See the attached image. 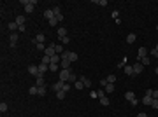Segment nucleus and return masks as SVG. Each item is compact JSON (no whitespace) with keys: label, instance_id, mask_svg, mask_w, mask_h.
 Returning <instances> with one entry per match:
<instances>
[{"label":"nucleus","instance_id":"nucleus-1","mask_svg":"<svg viewBox=\"0 0 158 117\" xmlns=\"http://www.w3.org/2000/svg\"><path fill=\"white\" fill-rule=\"evenodd\" d=\"M74 72L70 70V68H67V70H60V80H63V82H69V79L72 75Z\"/></svg>","mask_w":158,"mask_h":117},{"label":"nucleus","instance_id":"nucleus-2","mask_svg":"<svg viewBox=\"0 0 158 117\" xmlns=\"http://www.w3.org/2000/svg\"><path fill=\"white\" fill-rule=\"evenodd\" d=\"M35 4H37V0H28V4L25 5V12H34V9H35Z\"/></svg>","mask_w":158,"mask_h":117},{"label":"nucleus","instance_id":"nucleus-3","mask_svg":"<svg viewBox=\"0 0 158 117\" xmlns=\"http://www.w3.org/2000/svg\"><path fill=\"white\" fill-rule=\"evenodd\" d=\"M134 67V75H139V74H142V70H144V65L142 63H135V65H132Z\"/></svg>","mask_w":158,"mask_h":117},{"label":"nucleus","instance_id":"nucleus-4","mask_svg":"<svg viewBox=\"0 0 158 117\" xmlns=\"http://www.w3.org/2000/svg\"><path fill=\"white\" fill-rule=\"evenodd\" d=\"M44 54H46V56H49V58H53V56L56 54V51H55V44H51L49 47H46V51H44Z\"/></svg>","mask_w":158,"mask_h":117},{"label":"nucleus","instance_id":"nucleus-5","mask_svg":"<svg viewBox=\"0 0 158 117\" xmlns=\"http://www.w3.org/2000/svg\"><path fill=\"white\" fill-rule=\"evenodd\" d=\"M148 56V49L146 47H139V52H137V61H141L142 58Z\"/></svg>","mask_w":158,"mask_h":117},{"label":"nucleus","instance_id":"nucleus-6","mask_svg":"<svg viewBox=\"0 0 158 117\" xmlns=\"http://www.w3.org/2000/svg\"><path fill=\"white\" fill-rule=\"evenodd\" d=\"M63 86H65V82H63V80H58V82H55V84H53V91H55V93H58V91H62V89H63Z\"/></svg>","mask_w":158,"mask_h":117},{"label":"nucleus","instance_id":"nucleus-7","mask_svg":"<svg viewBox=\"0 0 158 117\" xmlns=\"http://www.w3.org/2000/svg\"><path fill=\"white\" fill-rule=\"evenodd\" d=\"M9 44H11V47H16V44H18V33H11L9 35Z\"/></svg>","mask_w":158,"mask_h":117},{"label":"nucleus","instance_id":"nucleus-8","mask_svg":"<svg viewBox=\"0 0 158 117\" xmlns=\"http://www.w3.org/2000/svg\"><path fill=\"white\" fill-rule=\"evenodd\" d=\"M28 72H30L32 75L39 77V65H30V67H28Z\"/></svg>","mask_w":158,"mask_h":117},{"label":"nucleus","instance_id":"nucleus-9","mask_svg":"<svg viewBox=\"0 0 158 117\" xmlns=\"http://www.w3.org/2000/svg\"><path fill=\"white\" fill-rule=\"evenodd\" d=\"M46 70H49V65H44V63H39V77H44Z\"/></svg>","mask_w":158,"mask_h":117},{"label":"nucleus","instance_id":"nucleus-10","mask_svg":"<svg viewBox=\"0 0 158 117\" xmlns=\"http://www.w3.org/2000/svg\"><path fill=\"white\" fill-rule=\"evenodd\" d=\"M53 12H55V18L58 19V21H62L63 19V16H62V11H60V7L56 5V7H53Z\"/></svg>","mask_w":158,"mask_h":117},{"label":"nucleus","instance_id":"nucleus-11","mask_svg":"<svg viewBox=\"0 0 158 117\" xmlns=\"http://www.w3.org/2000/svg\"><path fill=\"white\" fill-rule=\"evenodd\" d=\"M44 39H46L44 33H37V37L32 40V44H37V42H39V44H44Z\"/></svg>","mask_w":158,"mask_h":117},{"label":"nucleus","instance_id":"nucleus-12","mask_svg":"<svg viewBox=\"0 0 158 117\" xmlns=\"http://www.w3.org/2000/svg\"><path fill=\"white\" fill-rule=\"evenodd\" d=\"M79 80L84 84V87H90V86H91V80H90L88 77H84V75H79Z\"/></svg>","mask_w":158,"mask_h":117},{"label":"nucleus","instance_id":"nucleus-13","mask_svg":"<svg viewBox=\"0 0 158 117\" xmlns=\"http://www.w3.org/2000/svg\"><path fill=\"white\" fill-rule=\"evenodd\" d=\"M44 18H46V19H53V18H55L53 9H46V11H44Z\"/></svg>","mask_w":158,"mask_h":117},{"label":"nucleus","instance_id":"nucleus-14","mask_svg":"<svg viewBox=\"0 0 158 117\" xmlns=\"http://www.w3.org/2000/svg\"><path fill=\"white\" fill-rule=\"evenodd\" d=\"M70 60H62L60 61V65H62V70H67V68H70Z\"/></svg>","mask_w":158,"mask_h":117},{"label":"nucleus","instance_id":"nucleus-15","mask_svg":"<svg viewBox=\"0 0 158 117\" xmlns=\"http://www.w3.org/2000/svg\"><path fill=\"white\" fill-rule=\"evenodd\" d=\"M56 33H58V37H60V39H63V37H67V28H63V26H60Z\"/></svg>","mask_w":158,"mask_h":117},{"label":"nucleus","instance_id":"nucleus-16","mask_svg":"<svg viewBox=\"0 0 158 117\" xmlns=\"http://www.w3.org/2000/svg\"><path fill=\"white\" fill-rule=\"evenodd\" d=\"M123 70H125V74H126V75H134V67H132V65H125V67H123Z\"/></svg>","mask_w":158,"mask_h":117},{"label":"nucleus","instance_id":"nucleus-17","mask_svg":"<svg viewBox=\"0 0 158 117\" xmlns=\"http://www.w3.org/2000/svg\"><path fill=\"white\" fill-rule=\"evenodd\" d=\"M135 40H137V35H135V33H128V35H126V42H128V44H134Z\"/></svg>","mask_w":158,"mask_h":117},{"label":"nucleus","instance_id":"nucleus-18","mask_svg":"<svg viewBox=\"0 0 158 117\" xmlns=\"http://www.w3.org/2000/svg\"><path fill=\"white\" fill-rule=\"evenodd\" d=\"M7 28H9V32H16L19 26H18V23H16V21H12V23H9V25H7Z\"/></svg>","mask_w":158,"mask_h":117},{"label":"nucleus","instance_id":"nucleus-19","mask_svg":"<svg viewBox=\"0 0 158 117\" xmlns=\"http://www.w3.org/2000/svg\"><path fill=\"white\" fill-rule=\"evenodd\" d=\"M151 101H153V96H149V94H144V98H142V103H144V105H151Z\"/></svg>","mask_w":158,"mask_h":117},{"label":"nucleus","instance_id":"nucleus-20","mask_svg":"<svg viewBox=\"0 0 158 117\" xmlns=\"http://www.w3.org/2000/svg\"><path fill=\"white\" fill-rule=\"evenodd\" d=\"M25 21H27V18H25V16H18V18H16V23H18V26L25 25Z\"/></svg>","mask_w":158,"mask_h":117},{"label":"nucleus","instance_id":"nucleus-21","mask_svg":"<svg viewBox=\"0 0 158 117\" xmlns=\"http://www.w3.org/2000/svg\"><path fill=\"white\" fill-rule=\"evenodd\" d=\"M125 98H126L128 101H132V100H135V94H134V91H128V93H125Z\"/></svg>","mask_w":158,"mask_h":117},{"label":"nucleus","instance_id":"nucleus-22","mask_svg":"<svg viewBox=\"0 0 158 117\" xmlns=\"http://www.w3.org/2000/svg\"><path fill=\"white\" fill-rule=\"evenodd\" d=\"M35 86H37V87H42V86H46V82H44V77H37V80H35Z\"/></svg>","mask_w":158,"mask_h":117},{"label":"nucleus","instance_id":"nucleus-23","mask_svg":"<svg viewBox=\"0 0 158 117\" xmlns=\"http://www.w3.org/2000/svg\"><path fill=\"white\" fill-rule=\"evenodd\" d=\"M104 89H106V93H114V91H116V89H114V84H107Z\"/></svg>","mask_w":158,"mask_h":117},{"label":"nucleus","instance_id":"nucleus-24","mask_svg":"<svg viewBox=\"0 0 158 117\" xmlns=\"http://www.w3.org/2000/svg\"><path fill=\"white\" fill-rule=\"evenodd\" d=\"M55 51H56V54H62V52H63L65 49H63L62 45H58V44H55Z\"/></svg>","mask_w":158,"mask_h":117},{"label":"nucleus","instance_id":"nucleus-25","mask_svg":"<svg viewBox=\"0 0 158 117\" xmlns=\"http://www.w3.org/2000/svg\"><path fill=\"white\" fill-rule=\"evenodd\" d=\"M28 91H30V94L34 96V94H37V93H39V87H37V86H32V87H30Z\"/></svg>","mask_w":158,"mask_h":117},{"label":"nucleus","instance_id":"nucleus-26","mask_svg":"<svg viewBox=\"0 0 158 117\" xmlns=\"http://www.w3.org/2000/svg\"><path fill=\"white\" fill-rule=\"evenodd\" d=\"M100 103H102L104 107H107V105H109L111 101H109V98H107V96H104V98H100Z\"/></svg>","mask_w":158,"mask_h":117},{"label":"nucleus","instance_id":"nucleus-27","mask_svg":"<svg viewBox=\"0 0 158 117\" xmlns=\"http://www.w3.org/2000/svg\"><path fill=\"white\" fill-rule=\"evenodd\" d=\"M107 82H109V84H114V82H116V75H107Z\"/></svg>","mask_w":158,"mask_h":117},{"label":"nucleus","instance_id":"nucleus-28","mask_svg":"<svg viewBox=\"0 0 158 117\" xmlns=\"http://www.w3.org/2000/svg\"><path fill=\"white\" fill-rule=\"evenodd\" d=\"M74 87H76V89H84V84H83V82H81V80L77 79V82L74 84Z\"/></svg>","mask_w":158,"mask_h":117},{"label":"nucleus","instance_id":"nucleus-29","mask_svg":"<svg viewBox=\"0 0 158 117\" xmlns=\"http://www.w3.org/2000/svg\"><path fill=\"white\" fill-rule=\"evenodd\" d=\"M65 94H67L65 91H58V93H56V98H58V100H63V98H65Z\"/></svg>","mask_w":158,"mask_h":117},{"label":"nucleus","instance_id":"nucleus-30","mask_svg":"<svg viewBox=\"0 0 158 117\" xmlns=\"http://www.w3.org/2000/svg\"><path fill=\"white\" fill-rule=\"evenodd\" d=\"M7 108H9V107H7V103H4V101H2V103H0V112L4 114V112H7Z\"/></svg>","mask_w":158,"mask_h":117},{"label":"nucleus","instance_id":"nucleus-31","mask_svg":"<svg viewBox=\"0 0 158 117\" xmlns=\"http://www.w3.org/2000/svg\"><path fill=\"white\" fill-rule=\"evenodd\" d=\"M39 96H46V86H42V87H39V93H37Z\"/></svg>","mask_w":158,"mask_h":117},{"label":"nucleus","instance_id":"nucleus-32","mask_svg":"<svg viewBox=\"0 0 158 117\" xmlns=\"http://www.w3.org/2000/svg\"><path fill=\"white\" fill-rule=\"evenodd\" d=\"M93 2H97V4H98V5H102V7H106V5L109 4L107 0H93Z\"/></svg>","mask_w":158,"mask_h":117},{"label":"nucleus","instance_id":"nucleus-33","mask_svg":"<svg viewBox=\"0 0 158 117\" xmlns=\"http://www.w3.org/2000/svg\"><path fill=\"white\" fill-rule=\"evenodd\" d=\"M139 63H142V65H149V63H151V60H149V58L146 56V58H142V60H141Z\"/></svg>","mask_w":158,"mask_h":117},{"label":"nucleus","instance_id":"nucleus-34","mask_svg":"<svg viewBox=\"0 0 158 117\" xmlns=\"http://www.w3.org/2000/svg\"><path fill=\"white\" fill-rule=\"evenodd\" d=\"M56 70H58V65L56 63H51L49 65V72H56Z\"/></svg>","mask_w":158,"mask_h":117},{"label":"nucleus","instance_id":"nucleus-35","mask_svg":"<svg viewBox=\"0 0 158 117\" xmlns=\"http://www.w3.org/2000/svg\"><path fill=\"white\" fill-rule=\"evenodd\" d=\"M70 87H72V84H70V82H65V86H63V89H62V91H65V93H67V91H70Z\"/></svg>","mask_w":158,"mask_h":117},{"label":"nucleus","instance_id":"nucleus-36","mask_svg":"<svg viewBox=\"0 0 158 117\" xmlns=\"http://www.w3.org/2000/svg\"><path fill=\"white\" fill-rule=\"evenodd\" d=\"M97 96H98V98H104V96H106V89H98V91H97Z\"/></svg>","mask_w":158,"mask_h":117},{"label":"nucleus","instance_id":"nucleus-37","mask_svg":"<svg viewBox=\"0 0 158 117\" xmlns=\"http://www.w3.org/2000/svg\"><path fill=\"white\" fill-rule=\"evenodd\" d=\"M34 45H35L39 51H46V45H44V44H39V42H37V44H34Z\"/></svg>","mask_w":158,"mask_h":117},{"label":"nucleus","instance_id":"nucleus-38","mask_svg":"<svg viewBox=\"0 0 158 117\" xmlns=\"http://www.w3.org/2000/svg\"><path fill=\"white\" fill-rule=\"evenodd\" d=\"M69 60H70V61H76V60H77V54H76V52H70V54H69Z\"/></svg>","mask_w":158,"mask_h":117},{"label":"nucleus","instance_id":"nucleus-39","mask_svg":"<svg viewBox=\"0 0 158 117\" xmlns=\"http://www.w3.org/2000/svg\"><path fill=\"white\" fill-rule=\"evenodd\" d=\"M49 25H51V26H56V25H58V19H56V18L49 19Z\"/></svg>","mask_w":158,"mask_h":117},{"label":"nucleus","instance_id":"nucleus-40","mask_svg":"<svg viewBox=\"0 0 158 117\" xmlns=\"http://www.w3.org/2000/svg\"><path fill=\"white\" fill-rule=\"evenodd\" d=\"M151 107H153L155 110H158V100H153V101H151Z\"/></svg>","mask_w":158,"mask_h":117},{"label":"nucleus","instance_id":"nucleus-41","mask_svg":"<svg viewBox=\"0 0 158 117\" xmlns=\"http://www.w3.org/2000/svg\"><path fill=\"white\" fill-rule=\"evenodd\" d=\"M151 96H153V100H158V89H153V94Z\"/></svg>","mask_w":158,"mask_h":117},{"label":"nucleus","instance_id":"nucleus-42","mask_svg":"<svg viewBox=\"0 0 158 117\" xmlns=\"http://www.w3.org/2000/svg\"><path fill=\"white\" fill-rule=\"evenodd\" d=\"M125 65H126V58H123V60H121V61H119V68H123V67H125Z\"/></svg>","mask_w":158,"mask_h":117},{"label":"nucleus","instance_id":"nucleus-43","mask_svg":"<svg viewBox=\"0 0 158 117\" xmlns=\"http://www.w3.org/2000/svg\"><path fill=\"white\" fill-rule=\"evenodd\" d=\"M107 84H109V82H107V79H102V80H100V86H102V87H106Z\"/></svg>","mask_w":158,"mask_h":117},{"label":"nucleus","instance_id":"nucleus-44","mask_svg":"<svg viewBox=\"0 0 158 117\" xmlns=\"http://www.w3.org/2000/svg\"><path fill=\"white\" fill-rule=\"evenodd\" d=\"M151 54H153L155 58H158V45H156V47H155V49H153V51H151Z\"/></svg>","mask_w":158,"mask_h":117},{"label":"nucleus","instance_id":"nucleus-45","mask_svg":"<svg viewBox=\"0 0 158 117\" xmlns=\"http://www.w3.org/2000/svg\"><path fill=\"white\" fill-rule=\"evenodd\" d=\"M69 42H70V39H69V37H63V39H62V44H63V45H65V44H69Z\"/></svg>","mask_w":158,"mask_h":117},{"label":"nucleus","instance_id":"nucleus-46","mask_svg":"<svg viewBox=\"0 0 158 117\" xmlns=\"http://www.w3.org/2000/svg\"><path fill=\"white\" fill-rule=\"evenodd\" d=\"M130 105H134V107H135V105H139V100H137V98H135V100H132V101H130Z\"/></svg>","mask_w":158,"mask_h":117},{"label":"nucleus","instance_id":"nucleus-47","mask_svg":"<svg viewBox=\"0 0 158 117\" xmlns=\"http://www.w3.org/2000/svg\"><path fill=\"white\" fill-rule=\"evenodd\" d=\"M118 16H119L118 11H113V18H114V19H118Z\"/></svg>","mask_w":158,"mask_h":117},{"label":"nucleus","instance_id":"nucleus-48","mask_svg":"<svg viewBox=\"0 0 158 117\" xmlns=\"http://www.w3.org/2000/svg\"><path fill=\"white\" fill-rule=\"evenodd\" d=\"M25 30H27V26H25V25H21V26L18 28V32H25Z\"/></svg>","mask_w":158,"mask_h":117},{"label":"nucleus","instance_id":"nucleus-49","mask_svg":"<svg viewBox=\"0 0 158 117\" xmlns=\"http://www.w3.org/2000/svg\"><path fill=\"white\" fill-rule=\"evenodd\" d=\"M90 96H91V98H98V96H97V91H91V93H90Z\"/></svg>","mask_w":158,"mask_h":117},{"label":"nucleus","instance_id":"nucleus-50","mask_svg":"<svg viewBox=\"0 0 158 117\" xmlns=\"http://www.w3.org/2000/svg\"><path fill=\"white\" fill-rule=\"evenodd\" d=\"M137 117H148V115H146L144 112H141V114H139V115H137Z\"/></svg>","mask_w":158,"mask_h":117},{"label":"nucleus","instance_id":"nucleus-51","mask_svg":"<svg viewBox=\"0 0 158 117\" xmlns=\"http://www.w3.org/2000/svg\"><path fill=\"white\" fill-rule=\"evenodd\" d=\"M155 72H156V74H158V67H156V70H155Z\"/></svg>","mask_w":158,"mask_h":117},{"label":"nucleus","instance_id":"nucleus-52","mask_svg":"<svg viewBox=\"0 0 158 117\" xmlns=\"http://www.w3.org/2000/svg\"><path fill=\"white\" fill-rule=\"evenodd\" d=\"M156 30H158V25H156Z\"/></svg>","mask_w":158,"mask_h":117}]
</instances>
